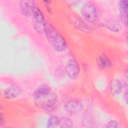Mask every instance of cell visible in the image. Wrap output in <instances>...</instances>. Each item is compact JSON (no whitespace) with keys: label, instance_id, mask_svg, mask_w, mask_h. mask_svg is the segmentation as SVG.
<instances>
[{"label":"cell","instance_id":"1","mask_svg":"<svg viewBox=\"0 0 128 128\" xmlns=\"http://www.w3.org/2000/svg\"><path fill=\"white\" fill-rule=\"evenodd\" d=\"M44 32L55 51L62 52L67 49L68 45L65 38L52 24L46 20L44 24Z\"/></svg>","mask_w":128,"mask_h":128},{"label":"cell","instance_id":"2","mask_svg":"<svg viewBox=\"0 0 128 128\" xmlns=\"http://www.w3.org/2000/svg\"><path fill=\"white\" fill-rule=\"evenodd\" d=\"M34 102L38 108L49 112H54L59 105L58 96L52 92L42 98L34 101Z\"/></svg>","mask_w":128,"mask_h":128},{"label":"cell","instance_id":"3","mask_svg":"<svg viewBox=\"0 0 128 128\" xmlns=\"http://www.w3.org/2000/svg\"><path fill=\"white\" fill-rule=\"evenodd\" d=\"M80 13L85 20L90 23H94L98 19V12L94 3L92 1H86L82 6Z\"/></svg>","mask_w":128,"mask_h":128},{"label":"cell","instance_id":"4","mask_svg":"<svg viewBox=\"0 0 128 128\" xmlns=\"http://www.w3.org/2000/svg\"><path fill=\"white\" fill-rule=\"evenodd\" d=\"M64 70L67 76L70 80H75L79 76L80 68L77 60L74 58H70L66 63Z\"/></svg>","mask_w":128,"mask_h":128},{"label":"cell","instance_id":"5","mask_svg":"<svg viewBox=\"0 0 128 128\" xmlns=\"http://www.w3.org/2000/svg\"><path fill=\"white\" fill-rule=\"evenodd\" d=\"M63 108L67 113L70 114H74L82 111L84 105L81 100L74 98L66 102L64 104Z\"/></svg>","mask_w":128,"mask_h":128},{"label":"cell","instance_id":"6","mask_svg":"<svg viewBox=\"0 0 128 128\" xmlns=\"http://www.w3.org/2000/svg\"><path fill=\"white\" fill-rule=\"evenodd\" d=\"M70 22L77 29L86 34L91 32V28L82 20L76 16L72 15L69 18Z\"/></svg>","mask_w":128,"mask_h":128},{"label":"cell","instance_id":"7","mask_svg":"<svg viewBox=\"0 0 128 128\" xmlns=\"http://www.w3.org/2000/svg\"><path fill=\"white\" fill-rule=\"evenodd\" d=\"M35 4L33 0H22L19 2V10L24 16L29 17L32 16V10Z\"/></svg>","mask_w":128,"mask_h":128},{"label":"cell","instance_id":"8","mask_svg":"<svg viewBox=\"0 0 128 128\" xmlns=\"http://www.w3.org/2000/svg\"><path fill=\"white\" fill-rule=\"evenodd\" d=\"M22 88L16 84H12L6 88L3 92V96L8 100L15 99L22 94Z\"/></svg>","mask_w":128,"mask_h":128},{"label":"cell","instance_id":"9","mask_svg":"<svg viewBox=\"0 0 128 128\" xmlns=\"http://www.w3.org/2000/svg\"><path fill=\"white\" fill-rule=\"evenodd\" d=\"M52 92L50 87L46 84H42L38 86L32 93L34 101L40 100Z\"/></svg>","mask_w":128,"mask_h":128},{"label":"cell","instance_id":"10","mask_svg":"<svg viewBox=\"0 0 128 128\" xmlns=\"http://www.w3.org/2000/svg\"><path fill=\"white\" fill-rule=\"evenodd\" d=\"M96 64L98 67L101 70H106L112 66L110 59L105 54H102L97 56Z\"/></svg>","mask_w":128,"mask_h":128},{"label":"cell","instance_id":"11","mask_svg":"<svg viewBox=\"0 0 128 128\" xmlns=\"http://www.w3.org/2000/svg\"><path fill=\"white\" fill-rule=\"evenodd\" d=\"M118 8L122 22L127 26V18L128 12V2L127 0H121L118 2Z\"/></svg>","mask_w":128,"mask_h":128},{"label":"cell","instance_id":"12","mask_svg":"<svg viewBox=\"0 0 128 128\" xmlns=\"http://www.w3.org/2000/svg\"><path fill=\"white\" fill-rule=\"evenodd\" d=\"M124 82L118 78L112 80L110 84V90L112 96H116L120 93L125 84Z\"/></svg>","mask_w":128,"mask_h":128},{"label":"cell","instance_id":"13","mask_svg":"<svg viewBox=\"0 0 128 128\" xmlns=\"http://www.w3.org/2000/svg\"><path fill=\"white\" fill-rule=\"evenodd\" d=\"M32 16L33 17L34 22L44 24L46 21L44 14L40 8L36 4L34 7Z\"/></svg>","mask_w":128,"mask_h":128},{"label":"cell","instance_id":"14","mask_svg":"<svg viewBox=\"0 0 128 128\" xmlns=\"http://www.w3.org/2000/svg\"><path fill=\"white\" fill-rule=\"evenodd\" d=\"M105 26L107 29L114 32H119L121 28V24L115 20H108L105 24Z\"/></svg>","mask_w":128,"mask_h":128},{"label":"cell","instance_id":"15","mask_svg":"<svg viewBox=\"0 0 128 128\" xmlns=\"http://www.w3.org/2000/svg\"><path fill=\"white\" fill-rule=\"evenodd\" d=\"M58 126L62 128H71L74 126V122L69 118L61 117L59 118Z\"/></svg>","mask_w":128,"mask_h":128},{"label":"cell","instance_id":"16","mask_svg":"<svg viewBox=\"0 0 128 128\" xmlns=\"http://www.w3.org/2000/svg\"><path fill=\"white\" fill-rule=\"evenodd\" d=\"M94 123V119L93 116L90 114L85 115L82 119V126L86 128L92 127Z\"/></svg>","mask_w":128,"mask_h":128},{"label":"cell","instance_id":"17","mask_svg":"<svg viewBox=\"0 0 128 128\" xmlns=\"http://www.w3.org/2000/svg\"><path fill=\"white\" fill-rule=\"evenodd\" d=\"M59 118L57 116L52 115L51 116L48 120L46 127L48 128H54L58 126Z\"/></svg>","mask_w":128,"mask_h":128},{"label":"cell","instance_id":"18","mask_svg":"<svg viewBox=\"0 0 128 128\" xmlns=\"http://www.w3.org/2000/svg\"><path fill=\"white\" fill-rule=\"evenodd\" d=\"M33 27L35 31L38 33L44 32V24L33 22Z\"/></svg>","mask_w":128,"mask_h":128},{"label":"cell","instance_id":"19","mask_svg":"<svg viewBox=\"0 0 128 128\" xmlns=\"http://www.w3.org/2000/svg\"><path fill=\"white\" fill-rule=\"evenodd\" d=\"M106 127L108 128H118L120 127V124L114 120H110L107 122Z\"/></svg>","mask_w":128,"mask_h":128},{"label":"cell","instance_id":"20","mask_svg":"<svg viewBox=\"0 0 128 128\" xmlns=\"http://www.w3.org/2000/svg\"><path fill=\"white\" fill-rule=\"evenodd\" d=\"M42 2L44 4V5L48 12L50 14H52V8L50 6L51 2L50 0H44V1H42Z\"/></svg>","mask_w":128,"mask_h":128},{"label":"cell","instance_id":"21","mask_svg":"<svg viewBox=\"0 0 128 128\" xmlns=\"http://www.w3.org/2000/svg\"><path fill=\"white\" fill-rule=\"evenodd\" d=\"M0 126H2L4 124V114L2 113V112H0Z\"/></svg>","mask_w":128,"mask_h":128},{"label":"cell","instance_id":"22","mask_svg":"<svg viewBox=\"0 0 128 128\" xmlns=\"http://www.w3.org/2000/svg\"><path fill=\"white\" fill-rule=\"evenodd\" d=\"M124 96L126 104H127L128 103V90H127L125 92V93L124 94Z\"/></svg>","mask_w":128,"mask_h":128}]
</instances>
